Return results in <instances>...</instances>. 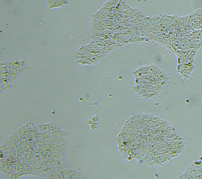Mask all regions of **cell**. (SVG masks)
Segmentation results:
<instances>
[{
    "instance_id": "obj_1",
    "label": "cell",
    "mask_w": 202,
    "mask_h": 179,
    "mask_svg": "<svg viewBox=\"0 0 202 179\" xmlns=\"http://www.w3.org/2000/svg\"><path fill=\"white\" fill-rule=\"evenodd\" d=\"M194 66L193 63L189 64H178L177 67V71L181 74L184 81L190 78V75L194 70Z\"/></svg>"
},
{
    "instance_id": "obj_2",
    "label": "cell",
    "mask_w": 202,
    "mask_h": 179,
    "mask_svg": "<svg viewBox=\"0 0 202 179\" xmlns=\"http://www.w3.org/2000/svg\"><path fill=\"white\" fill-rule=\"evenodd\" d=\"M96 125H97V122H93L92 125H90V128H91V133H90V139L92 138V132L93 130H94L96 128Z\"/></svg>"
}]
</instances>
